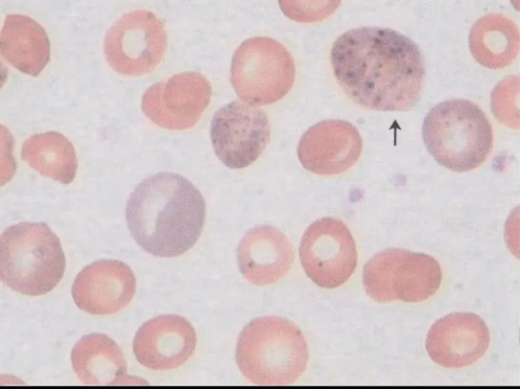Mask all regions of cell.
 Segmentation results:
<instances>
[{
  "label": "cell",
  "instance_id": "1",
  "mask_svg": "<svg viewBox=\"0 0 520 389\" xmlns=\"http://www.w3.org/2000/svg\"><path fill=\"white\" fill-rule=\"evenodd\" d=\"M331 61L344 94L363 108L407 111L420 97L425 74L422 53L412 39L396 30H348L334 42Z\"/></svg>",
  "mask_w": 520,
  "mask_h": 389
},
{
  "label": "cell",
  "instance_id": "2",
  "mask_svg": "<svg viewBox=\"0 0 520 389\" xmlns=\"http://www.w3.org/2000/svg\"><path fill=\"white\" fill-rule=\"evenodd\" d=\"M125 214L131 234L143 250L172 258L196 244L205 225L206 207L202 194L187 178L160 172L134 189Z\"/></svg>",
  "mask_w": 520,
  "mask_h": 389
},
{
  "label": "cell",
  "instance_id": "3",
  "mask_svg": "<svg viewBox=\"0 0 520 389\" xmlns=\"http://www.w3.org/2000/svg\"><path fill=\"white\" fill-rule=\"evenodd\" d=\"M235 356L242 375L252 383L287 385L297 381L306 369L309 349L296 324L282 317L266 316L244 327Z\"/></svg>",
  "mask_w": 520,
  "mask_h": 389
},
{
  "label": "cell",
  "instance_id": "4",
  "mask_svg": "<svg viewBox=\"0 0 520 389\" xmlns=\"http://www.w3.org/2000/svg\"><path fill=\"white\" fill-rule=\"evenodd\" d=\"M422 134L429 153L441 166L455 172L476 169L494 144L492 125L473 102L454 99L434 106L425 116Z\"/></svg>",
  "mask_w": 520,
  "mask_h": 389
},
{
  "label": "cell",
  "instance_id": "5",
  "mask_svg": "<svg viewBox=\"0 0 520 389\" xmlns=\"http://www.w3.org/2000/svg\"><path fill=\"white\" fill-rule=\"evenodd\" d=\"M3 284L36 296L52 290L63 277L66 260L60 241L43 222H21L7 227L0 237Z\"/></svg>",
  "mask_w": 520,
  "mask_h": 389
},
{
  "label": "cell",
  "instance_id": "6",
  "mask_svg": "<svg viewBox=\"0 0 520 389\" xmlns=\"http://www.w3.org/2000/svg\"><path fill=\"white\" fill-rule=\"evenodd\" d=\"M295 76L291 53L267 37L244 41L233 54L230 71V81L239 98L255 106L281 100L291 89Z\"/></svg>",
  "mask_w": 520,
  "mask_h": 389
},
{
  "label": "cell",
  "instance_id": "7",
  "mask_svg": "<svg viewBox=\"0 0 520 389\" xmlns=\"http://www.w3.org/2000/svg\"><path fill=\"white\" fill-rule=\"evenodd\" d=\"M363 283L374 301L416 303L426 300L439 289L442 271L431 255L401 248H387L364 265Z\"/></svg>",
  "mask_w": 520,
  "mask_h": 389
},
{
  "label": "cell",
  "instance_id": "8",
  "mask_svg": "<svg viewBox=\"0 0 520 389\" xmlns=\"http://www.w3.org/2000/svg\"><path fill=\"white\" fill-rule=\"evenodd\" d=\"M168 37L163 21L146 10L126 13L107 31L104 52L118 73L141 76L150 73L166 52Z\"/></svg>",
  "mask_w": 520,
  "mask_h": 389
},
{
  "label": "cell",
  "instance_id": "9",
  "mask_svg": "<svg viewBox=\"0 0 520 389\" xmlns=\"http://www.w3.org/2000/svg\"><path fill=\"white\" fill-rule=\"evenodd\" d=\"M299 252L307 276L323 288L343 284L357 265L354 239L347 225L334 217H323L310 224L302 237Z\"/></svg>",
  "mask_w": 520,
  "mask_h": 389
},
{
  "label": "cell",
  "instance_id": "10",
  "mask_svg": "<svg viewBox=\"0 0 520 389\" xmlns=\"http://www.w3.org/2000/svg\"><path fill=\"white\" fill-rule=\"evenodd\" d=\"M210 135L221 162L239 169L250 166L262 154L270 141L271 129L262 109L236 100L215 112Z\"/></svg>",
  "mask_w": 520,
  "mask_h": 389
},
{
  "label": "cell",
  "instance_id": "11",
  "mask_svg": "<svg viewBox=\"0 0 520 389\" xmlns=\"http://www.w3.org/2000/svg\"><path fill=\"white\" fill-rule=\"evenodd\" d=\"M212 87L201 73L186 72L156 82L144 92V114L158 126L170 130L193 127L208 106Z\"/></svg>",
  "mask_w": 520,
  "mask_h": 389
},
{
  "label": "cell",
  "instance_id": "12",
  "mask_svg": "<svg viewBox=\"0 0 520 389\" xmlns=\"http://www.w3.org/2000/svg\"><path fill=\"white\" fill-rule=\"evenodd\" d=\"M363 151L361 136L351 123L340 119L320 122L302 136L297 155L303 167L321 176L341 174L358 161Z\"/></svg>",
  "mask_w": 520,
  "mask_h": 389
},
{
  "label": "cell",
  "instance_id": "13",
  "mask_svg": "<svg viewBox=\"0 0 520 389\" xmlns=\"http://www.w3.org/2000/svg\"><path fill=\"white\" fill-rule=\"evenodd\" d=\"M136 287L135 275L128 265L118 260L101 259L77 274L71 293L80 310L92 315H109L129 304Z\"/></svg>",
  "mask_w": 520,
  "mask_h": 389
},
{
  "label": "cell",
  "instance_id": "14",
  "mask_svg": "<svg viewBox=\"0 0 520 389\" xmlns=\"http://www.w3.org/2000/svg\"><path fill=\"white\" fill-rule=\"evenodd\" d=\"M490 334L484 320L471 312H455L438 319L430 328L426 348L431 360L443 367L471 365L486 353Z\"/></svg>",
  "mask_w": 520,
  "mask_h": 389
},
{
  "label": "cell",
  "instance_id": "15",
  "mask_svg": "<svg viewBox=\"0 0 520 389\" xmlns=\"http://www.w3.org/2000/svg\"><path fill=\"white\" fill-rule=\"evenodd\" d=\"M197 337L190 322L176 314L161 315L144 323L137 332L133 348L138 362L155 371L170 370L193 354Z\"/></svg>",
  "mask_w": 520,
  "mask_h": 389
},
{
  "label": "cell",
  "instance_id": "16",
  "mask_svg": "<svg viewBox=\"0 0 520 389\" xmlns=\"http://www.w3.org/2000/svg\"><path fill=\"white\" fill-rule=\"evenodd\" d=\"M294 251L287 237L278 229L259 225L251 229L237 250L240 272L250 283L266 286L284 278L291 268Z\"/></svg>",
  "mask_w": 520,
  "mask_h": 389
},
{
  "label": "cell",
  "instance_id": "17",
  "mask_svg": "<svg viewBox=\"0 0 520 389\" xmlns=\"http://www.w3.org/2000/svg\"><path fill=\"white\" fill-rule=\"evenodd\" d=\"M73 369L84 384L122 385L128 379L124 354L108 335L94 333L82 336L71 352Z\"/></svg>",
  "mask_w": 520,
  "mask_h": 389
},
{
  "label": "cell",
  "instance_id": "18",
  "mask_svg": "<svg viewBox=\"0 0 520 389\" xmlns=\"http://www.w3.org/2000/svg\"><path fill=\"white\" fill-rule=\"evenodd\" d=\"M1 55L19 71L37 76L50 58V43L44 28L23 14L6 16L0 35Z\"/></svg>",
  "mask_w": 520,
  "mask_h": 389
},
{
  "label": "cell",
  "instance_id": "19",
  "mask_svg": "<svg viewBox=\"0 0 520 389\" xmlns=\"http://www.w3.org/2000/svg\"><path fill=\"white\" fill-rule=\"evenodd\" d=\"M469 46L473 58L482 66L495 70L504 69L519 53L518 26L502 13L483 15L471 27Z\"/></svg>",
  "mask_w": 520,
  "mask_h": 389
},
{
  "label": "cell",
  "instance_id": "20",
  "mask_svg": "<svg viewBox=\"0 0 520 389\" xmlns=\"http://www.w3.org/2000/svg\"><path fill=\"white\" fill-rule=\"evenodd\" d=\"M21 158L41 175L69 185L74 179L78 162L71 142L50 131L30 136L23 143Z\"/></svg>",
  "mask_w": 520,
  "mask_h": 389
},
{
  "label": "cell",
  "instance_id": "21",
  "mask_svg": "<svg viewBox=\"0 0 520 389\" xmlns=\"http://www.w3.org/2000/svg\"><path fill=\"white\" fill-rule=\"evenodd\" d=\"M519 87V75L507 76L495 87L491 94V110L496 118L500 120L508 114L516 117Z\"/></svg>",
  "mask_w": 520,
  "mask_h": 389
}]
</instances>
